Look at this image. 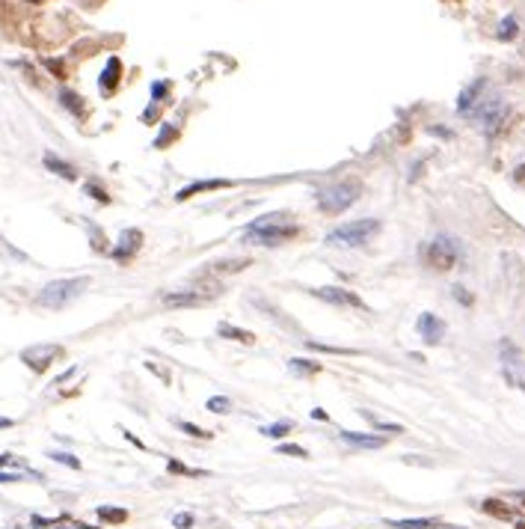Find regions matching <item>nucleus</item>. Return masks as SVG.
Here are the masks:
<instances>
[{
  "label": "nucleus",
  "instance_id": "obj_16",
  "mask_svg": "<svg viewBox=\"0 0 525 529\" xmlns=\"http://www.w3.org/2000/svg\"><path fill=\"white\" fill-rule=\"evenodd\" d=\"M481 511L489 518H499V520H516V511L511 506H504L502 500H484L481 503Z\"/></svg>",
  "mask_w": 525,
  "mask_h": 529
},
{
  "label": "nucleus",
  "instance_id": "obj_4",
  "mask_svg": "<svg viewBox=\"0 0 525 529\" xmlns=\"http://www.w3.org/2000/svg\"><path fill=\"white\" fill-rule=\"evenodd\" d=\"M428 264L433 271H451L457 259H460V244L448 235H436L431 244H428V253H425Z\"/></svg>",
  "mask_w": 525,
  "mask_h": 529
},
{
  "label": "nucleus",
  "instance_id": "obj_21",
  "mask_svg": "<svg viewBox=\"0 0 525 529\" xmlns=\"http://www.w3.org/2000/svg\"><path fill=\"white\" fill-rule=\"evenodd\" d=\"M288 366H291V372L294 375H318L320 369H324V366H320V363H315V360H291V363H288Z\"/></svg>",
  "mask_w": 525,
  "mask_h": 529
},
{
  "label": "nucleus",
  "instance_id": "obj_26",
  "mask_svg": "<svg viewBox=\"0 0 525 529\" xmlns=\"http://www.w3.org/2000/svg\"><path fill=\"white\" fill-rule=\"evenodd\" d=\"M208 410L211 413H229L232 410V402L226 399V395H214V399H208Z\"/></svg>",
  "mask_w": 525,
  "mask_h": 529
},
{
  "label": "nucleus",
  "instance_id": "obj_46",
  "mask_svg": "<svg viewBox=\"0 0 525 529\" xmlns=\"http://www.w3.org/2000/svg\"><path fill=\"white\" fill-rule=\"evenodd\" d=\"M516 178H525V167H519V170H516Z\"/></svg>",
  "mask_w": 525,
  "mask_h": 529
},
{
  "label": "nucleus",
  "instance_id": "obj_3",
  "mask_svg": "<svg viewBox=\"0 0 525 529\" xmlns=\"http://www.w3.org/2000/svg\"><path fill=\"white\" fill-rule=\"evenodd\" d=\"M380 233V220H353V223H345L332 229V233L327 235V244H335V247H365L371 238H374Z\"/></svg>",
  "mask_w": 525,
  "mask_h": 529
},
{
  "label": "nucleus",
  "instance_id": "obj_28",
  "mask_svg": "<svg viewBox=\"0 0 525 529\" xmlns=\"http://www.w3.org/2000/svg\"><path fill=\"white\" fill-rule=\"evenodd\" d=\"M178 428H181L184 434H190V437H199V440L211 437V432H202V428H199V425H193V422H181V420H178Z\"/></svg>",
  "mask_w": 525,
  "mask_h": 529
},
{
  "label": "nucleus",
  "instance_id": "obj_39",
  "mask_svg": "<svg viewBox=\"0 0 525 529\" xmlns=\"http://www.w3.org/2000/svg\"><path fill=\"white\" fill-rule=\"evenodd\" d=\"M0 467H18V458H15V455H0Z\"/></svg>",
  "mask_w": 525,
  "mask_h": 529
},
{
  "label": "nucleus",
  "instance_id": "obj_44",
  "mask_svg": "<svg viewBox=\"0 0 525 529\" xmlns=\"http://www.w3.org/2000/svg\"><path fill=\"white\" fill-rule=\"evenodd\" d=\"M312 417H315V420H330V417H327V410H320V407L312 410Z\"/></svg>",
  "mask_w": 525,
  "mask_h": 529
},
{
  "label": "nucleus",
  "instance_id": "obj_8",
  "mask_svg": "<svg viewBox=\"0 0 525 529\" xmlns=\"http://www.w3.org/2000/svg\"><path fill=\"white\" fill-rule=\"evenodd\" d=\"M60 357H63V348H60V345H33V348L21 351V360L27 363L33 372L50 369V363L60 360Z\"/></svg>",
  "mask_w": 525,
  "mask_h": 529
},
{
  "label": "nucleus",
  "instance_id": "obj_25",
  "mask_svg": "<svg viewBox=\"0 0 525 529\" xmlns=\"http://www.w3.org/2000/svg\"><path fill=\"white\" fill-rule=\"evenodd\" d=\"M291 428H294V422L285 420V422H276V425H267L261 434H267V437H285L288 432H291Z\"/></svg>",
  "mask_w": 525,
  "mask_h": 529
},
{
  "label": "nucleus",
  "instance_id": "obj_10",
  "mask_svg": "<svg viewBox=\"0 0 525 529\" xmlns=\"http://www.w3.org/2000/svg\"><path fill=\"white\" fill-rule=\"evenodd\" d=\"M140 244H143L140 229H125V233L119 235V247H113V259L116 262H128L134 253L140 250Z\"/></svg>",
  "mask_w": 525,
  "mask_h": 529
},
{
  "label": "nucleus",
  "instance_id": "obj_20",
  "mask_svg": "<svg viewBox=\"0 0 525 529\" xmlns=\"http://www.w3.org/2000/svg\"><path fill=\"white\" fill-rule=\"evenodd\" d=\"M60 102H63V107H69L75 117H83V98H80L77 92L63 90V92H60Z\"/></svg>",
  "mask_w": 525,
  "mask_h": 529
},
{
  "label": "nucleus",
  "instance_id": "obj_5",
  "mask_svg": "<svg viewBox=\"0 0 525 529\" xmlns=\"http://www.w3.org/2000/svg\"><path fill=\"white\" fill-rule=\"evenodd\" d=\"M499 354H502V372H504V381L522 390L525 392V357L522 351L516 348V345L511 339H502L499 345Z\"/></svg>",
  "mask_w": 525,
  "mask_h": 529
},
{
  "label": "nucleus",
  "instance_id": "obj_47",
  "mask_svg": "<svg viewBox=\"0 0 525 529\" xmlns=\"http://www.w3.org/2000/svg\"><path fill=\"white\" fill-rule=\"evenodd\" d=\"M27 4H39V0H27Z\"/></svg>",
  "mask_w": 525,
  "mask_h": 529
},
{
  "label": "nucleus",
  "instance_id": "obj_12",
  "mask_svg": "<svg viewBox=\"0 0 525 529\" xmlns=\"http://www.w3.org/2000/svg\"><path fill=\"white\" fill-rule=\"evenodd\" d=\"M223 188H234V181H226V178H208V181H193V185L188 188H181L175 193V200L184 203V200H190V196L196 193H205V191H223Z\"/></svg>",
  "mask_w": 525,
  "mask_h": 529
},
{
  "label": "nucleus",
  "instance_id": "obj_37",
  "mask_svg": "<svg viewBox=\"0 0 525 529\" xmlns=\"http://www.w3.org/2000/svg\"><path fill=\"white\" fill-rule=\"evenodd\" d=\"M0 253H9L12 259H18V262H24V259H27L24 253H18V250H12V247H9V244H6L4 238H0Z\"/></svg>",
  "mask_w": 525,
  "mask_h": 529
},
{
  "label": "nucleus",
  "instance_id": "obj_2",
  "mask_svg": "<svg viewBox=\"0 0 525 529\" xmlns=\"http://www.w3.org/2000/svg\"><path fill=\"white\" fill-rule=\"evenodd\" d=\"M359 193H362V181L359 178H345V181H338V185L318 193V208L327 211V214H342L345 208H350L359 200Z\"/></svg>",
  "mask_w": 525,
  "mask_h": 529
},
{
  "label": "nucleus",
  "instance_id": "obj_23",
  "mask_svg": "<svg viewBox=\"0 0 525 529\" xmlns=\"http://www.w3.org/2000/svg\"><path fill=\"white\" fill-rule=\"evenodd\" d=\"M516 18H514V15H507V18L502 21V27H499V39H504V42H511L514 36H516Z\"/></svg>",
  "mask_w": 525,
  "mask_h": 529
},
{
  "label": "nucleus",
  "instance_id": "obj_41",
  "mask_svg": "<svg viewBox=\"0 0 525 529\" xmlns=\"http://www.w3.org/2000/svg\"><path fill=\"white\" fill-rule=\"evenodd\" d=\"M50 529H92V526H83V523H54Z\"/></svg>",
  "mask_w": 525,
  "mask_h": 529
},
{
  "label": "nucleus",
  "instance_id": "obj_15",
  "mask_svg": "<svg viewBox=\"0 0 525 529\" xmlns=\"http://www.w3.org/2000/svg\"><path fill=\"white\" fill-rule=\"evenodd\" d=\"M342 440L350 446H362V449H380L386 443V437H374V434H359V432H342Z\"/></svg>",
  "mask_w": 525,
  "mask_h": 529
},
{
  "label": "nucleus",
  "instance_id": "obj_17",
  "mask_svg": "<svg viewBox=\"0 0 525 529\" xmlns=\"http://www.w3.org/2000/svg\"><path fill=\"white\" fill-rule=\"evenodd\" d=\"M45 167L50 170V173H57V176H63V178H69V181H75L77 178V173H75V167L72 164H65V161H60L57 155H45Z\"/></svg>",
  "mask_w": 525,
  "mask_h": 529
},
{
  "label": "nucleus",
  "instance_id": "obj_27",
  "mask_svg": "<svg viewBox=\"0 0 525 529\" xmlns=\"http://www.w3.org/2000/svg\"><path fill=\"white\" fill-rule=\"evenodd\" d=\"M362 417L374 422V428H380V432H392V434H401V432H404V428H401V425H395V422H380V420H374L368 410H362Z\"/></svg>",
  "mask_w": 525,
  "mask_h": 529
},
{
  "label": "nucleus",
  "instance_id": "obj_31",
  "mask_svg": "<svg viewBox=\"0 0 525 529\" xmlns=\"http://www.w3.org/2000/svg\"><path fill=\"white\" fill-rule=\"evenodd\" d=\"M87 193L92 196V200H98V203H104V205L110 203V196H107V191H104V188H98V185H95V181H90V185H87Z\"/></svg>",
  "mask_w": 525,
  "mask_h": 529
},
{
  "label": "nucleus",
  "instance_id": "obj_32",
  "mask_svg": "<svg viewBox=\"0 0 525 529\" xmlns=\"http://www.w3.org/2000/svg\"><path fill=\"white\" fill-rule=\"evenodd\" d=\"M279 452H282V455H297V458H309V452L303 449V446H294V443H285V446H279Z\"/></svg>",
  "mask_w": 525,
  "mask_h": 529
},
{
  "label": "nucleus",
  "instance_id": "obj_22",
  "mask_svg": "<svg viewBox=\"0 0 525 529\" xmlns=\"http://www.w3.org/2000/svg\"><path fill=\"white\" fill-rule=\"evenodd\" d=\"M98 518L104 523H125L128 520V511L125 508H110V506H101L98 508Z\"/></svg>",
  "mask_w": 525,
  "mask_h": 529
},
{
  "label": "nucleus",
  "instance_id": "obj_30",
  "mask_svg": "<svg viewBox=\"0 0 525 529\" xmlns=\"http://www.w3.org/2000/svg\"><path fill=\"white\" fill-rule=\"evenodd\" d=\"M249 264V259H232V262H220V264H214L217 271H241V268H247Z\"/></svg>",
  "mask_w": 525,
  "mask_h": 529
},
{
  "label": "nucleus",
  "instance_id": "obj_6",
  "mask_svg": "<svg viewBox=\"0 0 525 529\" xmlns=\"http://www.w3.org/2000/svg\"><path fill=\"white\" fill-rule=\"evenodd\" d=\"M300 235L297 223H279V226H259V229H247V244H259V247H279L288 244L291 238Z\"/></svg>",
  "mask_w": 525,
  "mask_h": 529
},
{
  "label": "nucleus",
  "instance_id": "obj_42",
  "mask_svg": "<svg viewBox=\"0 0 525 529\" xmlns=\"http://www.w3.org/2000/svg\"><path fill=\"white\" fill-rule=\"evenodd\" d=\"M0 482H21L18 473H0Z\"/></svg>",
  "mask_w": 525,
  "mask_h": 529
},
{
  "label": "nucleus",
  "instance_id": "obj_36",
  "mask_svg": "<svg viewBox=\"0 0 525 529\" xmlns=\"http://www.w3.org/2000/svg\"><path fill=\"white\" fill-rule=\"evenodd\" d=\"M45 65H48V69H50V72H54V75H57L60 80L65 78V69H63V63H60V60H45Z\"/></svg>",
  "mask_w": 525,
  "mask_h": 529
},
{
  "label": "nucleus",
  "instance_id": "obj_14",
  "mask_svg": "<svg viewBox=\"0 0 525 529\" xmlns=\"http://www.w3.org/2000/svg\"><path fill=\"white\" fill-rule=\"evenodd\" d=\"M119 78H122V60L119 57H110L107 60V69L101 72V92L104 95H110V92H116V87H119Z\"/></svg>",
  "mask_w": 525,
  "mask_h": 529
},
{
  "label": "nucleus",
  "instance_id": "obj_18",
  "mask_svg": "<svg viewBox=\"0 0 525 529\" xmlns=\"http://www.w3.org/2000/svg\"><path fill=\"white\" fill-rule=\"evenodd\" d=\"M205 297H199L193 292H178V294H166L163 297V306H199Z\"/></svg>",
  "mask_w": 525,
  "mask_h": 529
},
{
  "label": "nucleus",
  "instance_id": "obj_29",
  "mask_svg": "<svg viewBox=\"0 0 525 529\" xmlns=\"http://www.w3.org/2000/svg\"><path fill=\"white\" fill-rule=\"evenodd\" d=\"M175 137H178V128H173V125H166V128H163V134H161V137L155 140V146H158V149H166V146H169V143H173Z\"/></svg>",
  "mask_w": 525,
  "mask_h": 529
},
{
  "label": "nucleus",
  "instance_id": "obj_19",
  "mask_svg": "<svg viewBox=\"0 0 525 529\" xmlns=\"http://www.w3.org/2000/svg\"><path fill=\"white\" fill-rule=\"evenodd\" d=\"M217 333L223 339H234V342H244V345H252L256 342V336L249 333V330H241V327H232V324H220Z\"/></svg>",
  "mask_w": 525,
  "mask_h": 529
},
{
  "label": "nucleus",
  "instance_id": "obj_33",
  "mask_svg": "<svg viewBox=\"0 0 525 529\" xmlns=\"http://www.w3.org/2000/svg\"><path fill=\"white\" fill-rule=\"evenodd\" d=\"M169 473H178V476H202V470H190V467L178 464V461H169Z\"/></svg>",
  "mask_w": 525,
  "mask_h": 529
},
{
  "label": "nucleus",
  "instance_id": "obj_43",
  "mask_svg": "<svg viewBox=\"0 0 525 529\" xmlns=\"http://www.w3.org/2000/svg\"><path fill=\"white\" fill-rule=\"evenodd\" d=\"M511 500L519 503V508H525V491H514V493H511Z\"/></svg>",
  "mask_w": 525,
  "mask_h": 529
},
{
  "label": "nucleus",
  "instance_id": "obj_45",
  "mask_svg": "<svg viewBox=\"0 0 525 529\" xmlns=\"http://www.w3.org/2000/svg\"><path fill=\"white\" fill-rule=\"evenodd\" d=\"M0 428H12V420L9 417H0Z\"/></svg>",
  "mask_w": 525,
  "mask_h": 529
},
{
  "label": "nucleus",
  "instance_id": "obj_11",
  "mask_svg": "<svg viewBox=\"0 0 525 529\" xmlns=\"http://www.w3.org/2000/svg\"><path fill=\"white\" fill-rule=\"evenodd\" d=\"M418 333H421V339H425L428 345H436L439 339L445 336V321L436 319L433 312H421V319H418Z\"/></svg>",
  "mask_w": 525,
  "mask_h": 529
},
{
  "label": "nucleus",
  "instance_id": "obj_38",
  "mask_svg": "<svg viewBox=\"0 0 525 529\" xmlns=\"http://www.w3.org/2000/svg\"><path fill=\"white\" fill-rule=\"evenodd\" d=\"M178 529H190L193 526V515H175V520H173Z\"/></svg>",
  "mask_w": 525,
  "mask_h": 529
},
{
  "label": "nucleus",
  "instance_id": "obj_34",
  "mask_svg": "<svg viewBox=\"0 0 525 529\" xmlns=\"http://www.w3.org/2000/svg\"><path fill=\"white\" fill-rule=\"evenodd\" d=\"M54 461H60V464H69V467H75V470H80V461L75 458V455H65V452H54L50 455Z\"/></svg>",
  "mask_w": 525,
  "mask_h": 529
},
{
  "label": "nucleus",
  "instance_id": "obj_9",
  "mask_svg": "<svg viewBox=\"0 0 525 529\" xmlns=\"http://www.w3.org/2000/svg\"><path fill=\"white\" fill-rule=\"evenodd\" d=\"M312 294H315V297H320V301L332 304V306H357V309H365V304L359 301V294H353V292H347V289H338V286L315 289Z\"/></svg>",
  "mask_w": 525,
  "mask_h": 529
},
{
  "label": "nucleus",
  "instance_id": "obj_35",
  "mask_svg": "<svg viewBox=\"0 0 525 529\" xmlns=\"http://www.w3.org/2000/svg\"><path fill=\"white\" fill-rule=\"evenodd\" d=\"M451 292H454V297H457V301H460L463 306H472V294H469V292H466L463 286H454Z\"/></svg>",
  "mask_w": 525,
  "mask_h": 529
},
{
  "label": "nucleus",
  "instance_id": "obj_1",
  "mask_svg": "<svg viewBox=\"0 0 525 529\" xmlns=\"http://www.w3.org/2000/svg\"><path fill=\"white\" fill-rule=\"evenodd\" d=\"M90 289V277H72V279H54L39 294V304L48 309H63Z\"/></svg>",
  "mask_w": 525,
  "mask_h": 529
},
{
  "label": "nucleus",
  "instance_id": "obj_24",
  "mask_svg": "<svg viewBox=\"0 0 525 529\" xmlns=\"http://www.w3.org/2000/svg\"><path fill=\"white\" fill-rule=\"evenodd\" d=\"M389 526H395V529H431V526H436V520H389Z\"/></svg>",
  "mask_w": 525,
  "mask_h": 529
},
{
  "label": "nucleus",
  "instance_id": "obj_13",
  "mask_svg": "<svg viewBox=\"0 0 525 529\" xmlns=\"http://www.w3.org/2000/svg\"><path fill=\"white\" fill-rule=\"evenodd\" d=\"M487 90V80H475V84H472L469 90H463L460 92V102H457V113H460V117H469L472 110L478 107V102H481V92Z\"/></svg>",
  "mask_w": 525,
  "mask_h": 529
},
{
  "label": "nucleus",
  "instance_id": "obj_7",
  "mask_svg": "<svg viewBox=\"0 0 525 529\" xmlns=\"http://www.w3.org/2000/svg\"><path fill=\"white\" fill-rule=\"evenodd\" d=\"M469 117H475L481 125H484V131L487 134H493V131L504 122V117H507V107H504V102L499 95H489V98H484V102H478V107L469 113Z\"/></svg>",
  "mask_w": 525,
  "mask_h": 529
},
{
  "label": "nucleus",
  "instance_id": "obj_40",
  "mask_svg": "<svg viewBox=\"0 0 525 529\" xmlns=\"http://www.w3.org/2000/svg\"><path fill=\"white\" fill-rule=\"evenodd\" d=\"M166 90H169V84H155V87H151V98L158 102L161 95H166Z\"/></svg>",
  "mask_w": 525,
  "mask_h": 529
}]
</instances>
